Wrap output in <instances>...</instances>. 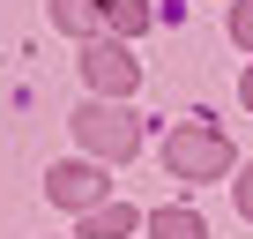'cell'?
Segmentation results:
<instances>
[{"label":"cell","mask_w":253,"mask_h":239,"mask_svg":"<svg viewBox=\"0 0 253 239\" xmlns=\"http://www.w3.org/2000/svg\"><path fill=\"white\" fill-rule=\"evenodd\" d=\"M75 135H82V150H97V157H134V150H142V120L126 112V105H112V97H97V105L75 112Z\"/></svg>","instance_id":"cell-1"},{"label":"cell","mask_w":253,"mask_h":239,"mask_svg":"<svg viewBox=\"0 0 253 239\" xmlns=\"http://www.w3.org/2000/svg\"><path fill=\"white\" fill-rule=\"evenodd\" d=\"M104 30H112V38L149 30V0H112V8H104Z\"/></svg>","instance_id":"cell-8"},{"label":"cell","mask_w":253,"mask_h":239,"mask_svg":"<svg viewBox=\"0 0 253 239\" xmlns=\"http://www.w3.org/2000/svg\"><path fill=\"white\" fill-rule=\"evenodd\" d=\"M231 38H238V45H253V0H238V8H231Z\"/></svg>","instance_id":"cell-9"},{"label":"cell","mask_w":253,"mask_h":239,"mask_svg":"<svg viewBox=\"0 0 253 239\" xmlns=\"http://www.w3.org/2000/svg\"><path fill=\"white\" fill-rule=\"evenodd\" d=\"M126 232H134V209H119V202H97L82 217V239H126Z\"/></svg>","instance_id":"cell-7"},{"label":"cell","mask_w":253,"mask_h":239,"mask_svg":"<svg viewBox=\"0 0 253 239\" xmlns=\"http://www.w3.org/2000/svg\"><path fill=\"white\" fill-rule=\"evenodd\" d=\"M238 97H246V112H253V67H246V75H238Z\"/></svg>","instance_id":"cell-11"},{"label":"cell","mask_w":253,"mask_h":239,"mask_svg":"<svg viewBox=\"0 0 253 239\" xmlns=\"http://www.w3.org/2000/svg\"><path fill=\"white\" fill-rule=\"evenodd\" d=\"M82 75H89V90H104V97H134V82H142L134 53H126L119 38H97V45L82 53Z\"/></svg>","instance_id":"cell-3"},{"label":"cell","mask_w":253,"mask_h":239,"mask_svg":"<svg viewBox=\"0 0 253 239\" xmlns=\"http://www.w3.org/2000/svg\"><path fill=\"white\" fill-rule=\"evenodd\" d=\"M52 23L75 30V38H97L104 30V8H97V0H52Z\"/></svg>","instance_id":"cell-6"},{"label":"cell","mask_w":253,"mask_h":239,"mask_svg":"<svg viewBox=\"0 0 253 239\" xmlns=\"http://www.w3.org/2000/svg\"><path fill=\"white\" fill-rule=\"evenodd\" d=\"M45 194H52L60 209H97V202H104V172H97V165H52Z\"/></svg>","instance_id":"cell-4"},{"label":"cell","mask_w":253,"mask_h":239,"mask_svg":"<svg viewBox=\"0 0 253 239\" xmlns=\"http://www.w3.org/2000/svg\"><path fill=\"white\" fill-rule=\"evenodd\" d=\"M149 239H209V224L171 202V209H149Z\"/></svg>","instance_id":"cell-5"},{"label":"cell","mask_w":253,"mask_h":239,"mask_svg":"<svg viewBox=\"0 0 253 239\" xmlns=\"http://www.w3.org/2000/svg\"><path fill=\"white\" fill-rule=\"evenodd\" d=\"M231 194H238V217L253 224V172H238V187H231Z\"/></svg>","instance_id":"cell-10"},{"label":"cell","mask_w":253,"mask_h":239,"mask_svg":"<svg viewBox=\"0 0 253 239\" xmlns=\"http://www.w3.org/2000/svg\"><path fill=\"white\" fill-rule=\"evenodd\" d=\"M164 165H171V179H216V172H231V142L216 127H179L164 142Z\"/></svg>","instance_id":"cell-2"}]
</instances>
